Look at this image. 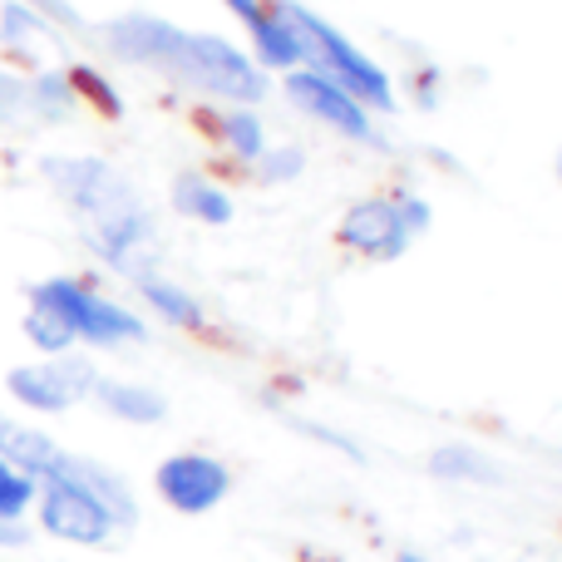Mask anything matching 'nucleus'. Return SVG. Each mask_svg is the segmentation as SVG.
<instances>
[{"label":"nucleus","mask_w":562,"mask_h":562,"mask_svg":"<svg viewBox=\"0 0 562 562\" xmlns=\"http://www.w3.org/2000/svg\"><path fill=\"white\" fill-rule=\"evenodd\" d=\"M25 336L35 340L45 356H65L69 346H75V336H69V326L55 316V311H45V306H35L30 301V311H25Z\"/></svg>","instance_id":"412c9836"},{"label":"nucleus","mask_w":562,"mask_h":562,"mask_svg":"<svg viewBox=\"0 0 562 562\" xmlns=\"http://www.w3.org/2000/svg\"><path fill=\"white\" fill-rule=\"evenodd\" d=\"M301 164H306L301 148H272L267 144V154L257 158V178H262V183H291V178L301 173Z\"/></svg>","instance_id":"4be33fe9"},{"label":"nucleus","mask_w":562,"mask_h":562,"mask_svg":"<svg viewBox=\"0 0 562 562\" xmlns=\"http://www.w3.org/2000/svg\"><path fill=\"white\" fill-rule=\"evenodd\" d=\"M286 94L296 99L311 119H321L326 128H336L340 138L370 144V134H375V128H370V109L360 104L356 94H346L336 79H326L321 69H286Z\"/></svg>","instance_id":"1a4fd4ad"},{"label":"nucleus","mask_w":562,"mask_h":562,"mask_svg":"<svg viewBox=\"0 0 562 562\" xmlns=\"http://www.w3.org/2000/svg\"><path fill=\"white\" fill-rule=\"evenodd\" d=\"M35 494H40L35 479L0 459V524H20V514L35 504Z\"/></svg>","instance_id":"aec40b11"},{"label":"nucleus","mask_w":562,"mask_h":562,"mask_svg":"<svg viewBox=\"0 0 562 562\" xmlns=\"http://www.w3.org/2000/svg\"><path fill=\"white\" fill-rule=\"evenodd\" d=\"M65 474H75L99 504L114 514V524H134V498H128V484L119 474H109L104 464L94 459H79V454H65Z\"/></svg>","instance_id":"dca6fc26"},{"label":"nucleus","mask_w":562,"mask_h":562,"mask_svg":"<svg viewBox=\"0 0 562 562\" xmlns=\"http://www.w3.org/2000/svg\"><path fill=\"white\" fill-rule=\"evenodd\" d=\"M15 543H25V533L15 524H0V548H15Z\"/></svg>","instance_id":"393cba45"},{"label":"nucleus","mask_w":562,"mask_h":562,"mask_svg":"<svg viewBox=\"0 0 562 562\" xmlns=\"http://www.w3.org/2000/svg\"><path fill=\"white\" fill-rule=\"evenodd\" d=\"M173 207L188 217V223H203V227H223L233 223V198L203 173H183L173 183Z\"/></svg>","instance_id":"2eb2a0df"},{"label":"nucleus","mask_w":562,"mask_h":562,"mask_svg":"<svg viewBox=\"0 0 562 562\" xmlns=\"http://www.w3.org/2000/svg\"><path fill=\"white\" fill-rule=\"evenodd\" d=\"M69 85H79V89H89V94L99 99V104L109 109V114H119V99H114V89L104 85V79L94 75V69H75V79H69Z\"/></svg>","instance_id":"b1692460"},{"label":"nucleus","mask_w":562,"mask_h":562,"mask_svg":"<svg viewBox=\"0 0 562 562\" xmlns=\"http://www.w3.org/2000/svg\"><path fill=\"white\" fill-rule=\"evenodd\" d=\"M223 144L233 148L243 164H257L267 154V128L257 119V109H227L223 114Z\"/></svg>","instance_id":"a211bd4d"},{"label":"nucleus","mask_w":562,"mask_h":562,"mask_svg":"<svg viewBox=\"0 0 562 562\" xmlns=\"http://www.w3.org/2000/svg\"><path fill=\"white\" fill-rule=\"evenodd\" d=\"M0 20H5V25H0V35H5L10 49H20L30 35H40V30H45V20L30 15L25 5H5V15H0Z\"/></svg>","instance_id":"5701e85b"},{"label":"nucleus","mask_w":562,"mask_h":562,"mask_svg":"<svg viewBox=\"0 0 562 562\" xmlns=\"http://www.w3.org/2000/svg\"><path fill=\"white\" fill-rule=\"evenodd\" d=\"M89 243H94V252L114 272H128L134 281L148 277V262H154V223H148V213L138 203L119 207L109 217H94L89 223Z\"/></svg>","instance_id":"9b49d317"},{"label":"nucleus","mask_w":562,"mask_h":562,"mask_svg":"<svg viewBox=\"0 0 562 562\" xmlns=\"http://www.w3.org/2000/svg\"><path fill=\"white\" fill-rule=\"evenodd\" d=\"M94 370L85 360L69 356H49L40 366H15L5 380V390L20 400L25 409H40V415H59V409L79 405L85 395H94Z\"/></svg>","instance_id":"0eeeda50"},{"label":"nucleus","mask_w":562,"mask_h":562,"mask_svg":"<svg viewBox=\"0 0 562 562\" xmlns=\"http://www.w3.org/2000/svg\"><path fill=\"white\" fill-rule=\"evenodd\" d=\"M0 459H5V464H15L20 474H30L35 484H45V479L65 464V449H59L49 435H40V429H30V425H20V419L0 415Z\"/></svg>","instance_id":"f8f14e48"},{"label":"nucleus","mask_w":562,"mask_h":562,"mask_svg":"<svg viewBox=\"0 0 562 562\" xmlns=\"http://www.w3.org/2000/svg\"><path fill=\"white\" fill-rule=\"evenodd\" d=\"M45 173H49V183H55V193L65 198L75 213H85L89 223L134 203L128 183L109 164H99V158H49Z\"/></svg>","instance_id":"6e6552de"},{"label":"nucleus","mask_w":562,"mask_h":562,"mask_svg":"<svg viewBox=\"0 0 562 562\" xmlns=\"http://www.w3.org/2000/svg\"><path fill=\"white\" fill-rule=\"evenodd\" d=\"M558 173H562V158H558Z\"/></svg>","instance_id":"bb28decb"},{"label":"nucleus","mask_w":562,"mask_h":562,"mask_svg":"<svg viewBox=\"0 0 562 562\" xmlns=\"http://www.w3.org/2000/svg\"><path fill=\"white\" fill-rule=\"evenodd\" d=\"M429 474L439 479H469V484H494V464H488L479 449L469 445H454V449H435V459H429Z\"/></svg>","instance_id":"6ab92c4d"},{"label":"nucleus","mask_w":562,"mask_h":562,"mask_svg":"<svg viewBox=\"0 0 562 562\" xmlns=\"http://www.w3.org/2000/svg\"><path fill=\"white\" fill-rule=\"evenodd\" d=\"M154 484H158V498L168 508H178V514H207V508H217L227 498L233 474L207 454H173L158 464Z\"/></svg>","instance_id":"9d476101"},{"label":"nucleus","mask_w":562,"mask_h":562,"mask_svg":"<svg viewBox=\"0 0 562 562\" xmlns=\"http://www.w3.org/2000/svg\"><path fill=\"white\" fill-rule=\"evenodd\" d=\"M429 203L415 193L395 198H360L340 217V247H350L366 262H400L419 233H429Z\"/></svg>","instance_id":"f03ea898"},{"label":"nucleus","mask_w":562,"mask_h":562,"mask_svg":"<svg viewBox=\"0 0 562 562\" xmlns=\"http://www.w3.org/2000/svg\"><path fill=\"white\" fill-rule=\"evenodd\" d=\"M30 301L45 311H55L59 321L69 326V336L75 340H89V346H128V340H144V321L134 316L128 306H119V301L99 296V291H89L85 281L75 277H49L40 281L35 291H30Z\"/></svg>","instance_id":"7ed1b4c3"},{"label":"nucleus","mask_w":562,"mask_h":562,"mask_svg":"<svg viewBox=\"0 0 562 562\" xmlns=\"http://www.w3.org/2000/svg\"><path fill=\"white\" fill-rule=\"evenodd\" d=\"M104 35L119 59L148 65V69H158V75L188 85V45H193L188 30L168 25V20H158V15H119Z\"/></svg>","instance_id":"423d86ee"},{"label":"nucleus","mask_w":562,"mask_h":562,"mask_svg":"<svg viewBox=\"0 0 562 562\" xmlns=\"http://www.w3.org/2000/svg\"><path fill=\"white\" fill-rule=\"evenodd\" d=\"M223 5L247 25V35H252L257 59H262V65H272V69H296L301 65L296 45H291V35H286V25H281L262 0H223Z\"/></svg>","instance_id":"ddd939ff"},{"label":"nucleus","mask_w":562,"mask_h":562,"mask_svg":"<svg viewBox=\"0 0 562 562\" xmlns=\"http://www.w3.org/2000/svg\"><path fill=\"white\" fill-rule=\"evenodd\" d=\"M272 15L286 25V35H291V45H296L301 65H316L321 75L336 79V85L346 89V94H356L366 109H380V114H395V109H400L395 104V85H390L385 69H380L366 49L350 45L336 25H326L316 10L291 5V0H277Z\"/></svg>","instance_id":"f257e3e1"},{"label":"nucleus","mask_w":562,"mask_h":562,"mask_svg":"<svg viewBox=\"0 0 562 562\" xmlns=\"http://www.w3.org/2000/svg\"><path fill=\"white\" fill-rule=\"evenodd\" d=\"M94 400L128 425H158L168 415V400L148 385H134V380H94Z\"/></svg>","instance_id":"4468645a"},{"label":"nucleus","mask_w":562,"mask_h":562,"mask_svg":"<svg viewBox=\"0 0 562 562\" xmlns=\"http://www.w3.org/2000/svg\"><path fill=\"white\" fill-rule=\"evenodd\" d=\"M40 528L59 543H79V548H99L114 533V514L79 484L75 474H65V464L40 484Z\"/></svg>","instance_id":"20e7f679"},{"label":"nucleus","mask_w":562,"mask_h":562,"mask_svg":"<svg viewBox=\"0 0 562 562\" xmlns=\"http://www.w3.org/2000/svg\"><path fill=\"white\" fill-rule=\"evenodd\" d=\"M188 89H203L227 104H257L267 94V79L233 40L223 35H193L188 45Z\"/></svg>","instance_id":"39448f33"},{"label":"nucleus","mask_w":562,"mask_h":562,"mask_svg":"<svg viewBox=\"0 0 562 562\" xmlns=\"http://www.w3.org/2000/svg\"><path fill=\"white\" fill-rule=\"evenodd\" d=\"M395 562H429V558H419V553H400Z\"/></svg>","instance_id":"a878e982"},{"label":"nucleus","mask_w":562,"mask_h":562,"mask_svg":"<svg viewBox=\"0 0 562 562\" xmlns=\"http://www.w3.org/2000/svg\"><path fill=\"white\" fill-rule=\"evenodd\" d=\"M138 296L148 301V306L158 311V316L168 321V326H183V330H198L203 326V306H198L193 296H188L183 286H173V281H164V277H138Z\"/></svg>","instance_id":"f3484780"}]
</instances>
